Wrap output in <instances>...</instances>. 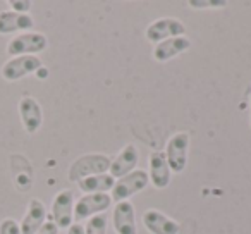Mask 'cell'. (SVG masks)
I'll use <instances>...</instances> for the list:
<instances>
[{"mask_svg": "<svg viewBox=\"0 0 251 234\" xmlns=\"http://www.w3.org/2000/svg\"><path fill=\"white\" fill-rule=\"evenodd\" d=\"M74 193L71 189H62L53 196L52 220L59 229H69L74 224Z\"/></svg>", "mask_w": 251, "mask_h": 234, "instance_id": "cell-7", "label": "cell"}, {"mask_svg": "<svg viewBox=\"0 0 251 234\" xmlns=\"http://www.w3.org/2000/svg\"><path fill=\"white\" fill-rule=\"evenodd\" d=\"M138 162H140V152H138V148L134 147V145L129 143V145H126V147L119 152L117 157L110 162L108 172H110V176L114 179H121V178H124V176L131 174L133 171H136Z\"/></svg>", "mask_w": 251, "mask_h": 234, "instance_id": "cell-10", "label": "cell"}, {"mask_svg": "<svg viewBox=\"0 0 251 234\" xmlns=\"http://www.w3.org/2000/svg\"><path fill=\"white\" fill-rule=\"evenodd\" d=\"M112 158L107 157L105 154H86L81 155L79 158L73 162V165L69 167L67 178L71 182H79L81 179H86L90 176H98L105 174L110 169Z\"/></svg>", "mask_w": 251, "mask_h": 234, "instance_id": "cell-1", "label": "cell"}, {"mask_svg": "<svg viewBox=\"0 0 251 234\" xmlns=\"http://www.w3.org/2000/svg\"><path fill=\"white\" fill-rule=\"evenodd\" d=\"M107 215L98 213L86 220L84 226V234H107Z\"/></svg>", "mask_w": 251, "mask_h": 234, "instance_id": "cell-18", "label": "cell"}, {"mask_svg": "<svg viewBox=\"0 0 251 234\" xmlns=\"http://www.w3.org/2000/svg\"><path fill=\"white\" fill-rule=\"evenodd\" d=\"M47 222V207L42 200L33 198L29 200L28 208H26L25 217L19 222L23 234H35L43 224Z\"/></svg>", "mask_w": 251, "mask_h": 234, "instance_id": "cell-14", "label": "cell"}, {"mask_svg": "<svg viewBox=\"0 0 251 234\" xmlns=\"http://www.w3.org/2000/svg\"><path fill=\"white\" fill-rule=\"evenodd\" d=\"M0 234H23V233L18 220L7 217V219H4L0 222Z\"/></svg>", "mask_w": 251, "mask_h": 234, "instance_id": "cell-20", "label": "cell"}, {"mask_svg": "<svg viewBox=\"0 0 251 234\" xmlns=\"http://www.w3.org/2000/svg\"><path fill=\"white\" fill-rule=\"evenodd\" d=\"M112 224L115 234H138L136 213L131 202H121L115 205L112 212Z\"/></svg>", "mask_w": 251, "mask_h": 234, "instance_id": "cell-11", "label": "cell"}, {"mask_svg": "<svg viewBox=\"0 0 251 234\" xmlns=\"http://www.w3.org/2000/svg\"><path fill=\"white\" fill-rule=\"evenodd\" d=\"M188 150H189V133L181 131L171 136L165 145V158L171 167V172L181 174L188 165Z\"/></svg>", "mask_w": 251, "mask_h": 234, "instance_id": "cell-5", "label": "cell"}, {"mask_svg": "<svg viewBox=\"0 0 251 234\" xmlns=\"http://www.w3.org/2000/svg\"><path fill=\"white\" fill-rule=\"evenodd\" d=\"M112 198L108 193H93V195H83L74 203V219L84 220L98 213H103L110 208Z\"/></svg>", "mask_w": 251, "mask_h": 234, "instance_id": "cell-6", "label": "cell"}, {"mask_svg": "<svg viewBox=\"0 0 251 234\" xmlns=\"http://www.w3.org/2000/svg\"><path fill=\"white\" fill-rule=\"evenodd\" d=\"M148 182H150L148 172H145L143 169H136V171H133L131 174L121 178L114 184V188H112V195H110L112 202H117V203L127 202L131 196H134L136 193L143 191V189L148 186Z\"/></svg>", "mask_w": 251, "mask_h": 234, "instance_id": "cell-4", "label": "cell"}, {"mask_svg": "<svg viewBox=\"0 0 251 234\" xmlns=\"http://www.w3.org/2000/svg\"><path fill=\"white\" fill-rule=\"evenodd\" d=\"M18 110L25 131L29 134H35L43 124V110L40 102L31 95H25L19 98Z\"/></svg>", "mask_w": 251, "mask_h": 234, "instance_id": "cell-9", "label": "cell"}, {"mask_svg": "<svg viewBox=\"0 0 251 234\" xmlns=\"http://www.w3.org/2000/svg\"><path fill=\"white\" fill-rule=\"evenodd\" d=\"M59 227L55 226V222H53L52 219H47V222L43 224L42 227H40L38 231H36L35 234H59Z\"/></svg>", "mask_w": 251, "mask_h": 234, "instance_id": "cell-22", "label": "cell"}, {"mask_svg": "<svg viewBox=\"0 0 251 234\" xmlns=\"http://www.w3.org/2000/svg\"><path fill=\"white\" fill-rule=\"evenodd\" d=\"M143 224L150 234H179L181 231L179 222L155 208H148L143 213Z\"/></svg>", "mask_w": 251, "mask_h": 234, "instance_id": "cell-12", "label": "cell"}, {"mask_svg": "<svg viewBox=\"0 0 251 234\" xmlns=\"http://www.w3.org/2000/svg\"><path fill=\"white\" fill-rule=\"evenodd\" d=\"M115 184V179L110 174H98V176H90L86 179H81L77 182L79 189L84 195H93V193H107L112 191Z\"/></svg>", "mask_w": 251, "mask_h": 234, "instance_id": "cell-17", "label": "cell"}, {"mask_svg": "<svg viewBox=\"0 0 251 234\" xmlns=\"http://www.w3.org/2000/svg\"><path fill=\"white\" fill-rule=\"evenodd\" d=\"M49 47V40L43 33L38 31H26L12 36L7 42L5 52L9 57H21V55H36L42 53Z\"/></svg>", "mask_w": 251, "mask_h": 234, "instance_id": "cell-2", "label": "cell"}, {"mask_svg": "<svg viewBox=\"0 0 251 234\" xmlns=\"http://www.w3.org/2000/svg\"><path fill=\"white\" fill-rule=\"evenodd\" d=\"M7 5L11 7V11L19 12V14H29L33 7L31 0H9Z\"/></svg>", "mask_w": 251, "mask_h": 234, "instance_id": "cell-21", "label": "cell"}, {"mask_svg": "<svg viewBox=\"0 0 251 234\" xmlns=\"http://www.w3.org/2000/svg\"><path fill=\"white\" fill-rule=\"evenodd\" d=\"M147 38L151 43H160L176 36H186V26L176 18H160L147 28Z\"/></svg>", "mask_w": 251, "mask_h": 234, "instance_id": "cell-8", "label": "cell"}, {"mask_svg": "<svg viewBox=\"0 0 251 234\" xmlns=\"http://www.w3.org/2000/svg\"><path fill=\"white\" fill-rule=\"evenodd\" d=\"M250 124H251V115H250Z\"/></svg>", "mask_w": 251, "mask_h": 234, "instance_id": "cell-24", "label": "cell"}, {"mask_svg": "<svg viewBox=\"0 0 251 234\" xmlns=\"http://www.w3.org/2000/svg\"><path fill=\"white\" fill-rule=\"evenodd\" d=\"M43 64L38 55H21V57H11L5 60L4 66L0 67V76L9 83H14L29 74H36V71L42 69Z\"/></svg>", "mask_w": 251, "mask_h": 234, "instance_id": "cell-3", "label": "cell"}, {"mask_svg": "<svg viewBox=\"0 0 251 234\" xmlns=\"http://www.w3.org/2000/svg\"><path fill=\"white\" fill-rule=\"evenodd\" d=\"M35 19L29 14H19L11 9L0 12V35H14V33L31 31Z\"/></svg>", "mask_w": 251, "mask_h": 234, "instance_id": "cell-13", "label": "cell"}, {"mask_svg": "<svg viewBox=\"0 0 251 234\" xmlns=\"http://www.w3.org/2000/svg\"><path fill=\"white\" fill-rule=\"evenodd\" d=\"M171 167L167 164L165 154L153 150L150 154V174H148L151 184L157 189H165L171 184Z\"/></svg>", "mask_w": 251, "mask_h": 234, "instance_id": "cell-16", "label": "cell"}, {"mask_svg": "<svg viewBox=\"0 0 251 234\" xmlns=\"http://www.w3.org/2000/svg\"><path fill=\"white\" fill-rule=\"evenodd\" d=\"M67 234H84V226H81L79 222H74L73 226L67 229Z\"/></svg>", "mask_w": 251, "mask_h": 234, "instance_id": "cell-23", "label": "cell"}, {"mask_svg": "<svg viewBox=\"0 0 251 234\" xmlns=\"http://www.w3.org/2000/svg\"><path fill=\"white\" fill-rule=\"evenodd\" d=\"M188 5L193 9H224L227 7V2L224 0H189Z\"/></svg>", "mask_w": 251, "mask_h": 234, "instance_id": "cell-19", "label": "cell"}, {"mask_svg": "<svg viewBox=\"0 0 251 234\" xmlns=\"http://www.w3.org/2000/svg\"><path fill=\"white\" fill-rule=\"evenodd\" d=\"M189 49H191V40H189L188 36L169 38V40H165V42H160L155 45L153 59L157 60V62H167V60L188 52Z\"/></svg>", "mask_w": 251, "mask_h": 234, "instance_id": "cell-15", "label": "cell"}]
</instances>
